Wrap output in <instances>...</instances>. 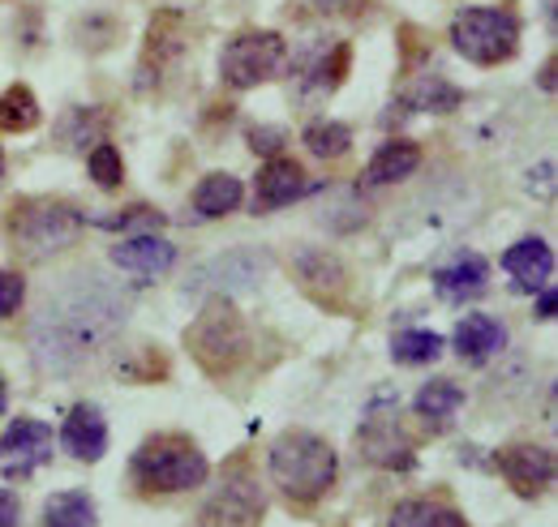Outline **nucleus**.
<instances>
[{"instance_id": "6e6552de", "label": "nucleus", "mask_w": 558, "mask_h": 527, "mask_svg": "<svg viewBox=\"0 0 558 527\" xmlns=\"http://www.w3.org/2000/svg\"><path fill=\"white\" fill-rule=\"evenodd\" d=\"M263 519H267L263 485L245 463H236L215 485V493H210L203 515H198V527H263Z\"/></svg>"}, {"instance_id": "39448f33", "label": "nucleus", "mask_w": 558, "mask_h": 527, "mask_svg": "<svg viewBox=\"0 0 558 527\" xmlns=\"http://www.w3.org/2000/svg\"><path fill=\"white\" fill-rule=\"evenodd\" d=\"M82 228H86V219L77 215V206L52 198L13 201L9 223H4L13 254L35 258V262L48 258V254H57V249H65V245H73L82 236Z\"/></svg>"}, {"instance_id": "7ed1b4c3", "label": "nucleus", "mask_w": 558, "mask_h": 527, "mask_svg": "<svg viewBox=\"0 0 558 527\" xmlns=\"http://www.w3.org/2000/svg\"><path fill=\"white\" fill-rule=\"evenodd\" d=\"M134 485L142 493H190L198 485H207L210 463L198 451L194 438L185 433H155L134 451Z\"/></svg>"}, {"instance_id": "1a4fd4ad", "label": "nucleus", "mask_w": 558, "mask_h": 527, "mask_svg": "<svg viewBox=\"0 0 558 527\" xmlns=\"http://www.w3.org/2000/svg\"><path fill=\"white\" fill-rule=\"evenodd\" d=\"M498 471L511 485L515 498H542L555 485V451L533 446V442H515L498 451Z\"/></svg>"}, {"instance_id": "cd10ccee", "label": "nucleus", "mask_w": 558, "mask_h": 527, "mask_svg": "<svg viewBox=\"0 0 558 527\" xmlns=\"http://www.w3.org/2000/svg\"><path fill=\"white\" fill-rule=\"evenodd\" d=\"M349 61H352V52H349V44H336V48H327L318 61H310V82L318 86V90H336L340 82H344V73H349Z\"/></svg>"}, {"instance_id": "c85d7f7f", "label": "nucleus", "mask_w": 558, "mask_h": 527, "mask_svg": "<svg viewBox=\"0 0 558 527\" xmlns=\"http://www.w3.org/2000/svg\"><path fill=\"white\" fill-rule=\"evenodd\" d=\"M86 168H90V176H95L99 189H117L121 176H125V163H121L117 146H108V142H99L95 150H86Z\"/></svg>"}, {"instance_id": "4468645a", "label": "nucleus", "mask_w": 558, "mask_h": 527, "mask_svg": "<svg viewBox=\"0 0 558 527\" xmlns=\"http://www.w3.org/2000/svg\"><path fill=\"white\" fill-rule=\"evenodd\" d=\"M61 446L82 463L104 459V451H108V425H104L99 407H90V403H77L73 407L70 416H65V425H61Z\"/></svg>"}, {"instance_id": "f257e3e1", "label": "nucleus", "mask_w": 558, "mask_h": 527, "mask_svg": "<svg viewBox=\"0 0 558 527\" xmlns=\"http://www.w3.org/2000/svg\"><path fill=\"white\" fill-rule=\"evenodd\" d=\"M121 296L108 292L99 283V274H90V283H77L70 292H61L48 309L39 327H52V334H39V352L48 365H73L86 352H95L112 330L121 327Z\"/></svg>"}, {"instance_id": "412c9836", "label": "nucleus", "mask_w": 558, "mask_h": 527, "mask_svg": "<svg viewBox=\"0 0 558 527\" xmlns=\"http://www.w3.org/2000/svg\"><path fill=\"white\" fill-rule=\"evenodd\" d=\"M241 181L236 176H228V172H210L203 176V185L194 189V206H198V215L203 219H223V215H232L236 206H241Z\"/></svg>"}, {"instance_id": "9d476101", "label": "nucleus", "mask_w": 558, "mask_h": 527, "mask_svg": "<svg viewBox=\"0 0 558 527\" xmlns=\"http://www.w3.org/2000/svg\"><path fill=\"white\" fill-rule=\"evenodd\" d=\"M292 270H296V279H301V287H305L318 305L344 309L349 287H352V274H349V266L340 262L336 254H327V249H301V254L292 258Z\"/></svg>"}, {"instance_id": "a211bd4d", "label": "nucleus", "mask_w": 558, "mask_h": 527, "mask_svg": "<svg viewBox=\"0 0 558 527\" xmlns=\"http://www.w3.org/2000/svg\"><path fill=\"white\" fill-rule=\"evenodd\" d=\"M486 279H489V266L482 254H460L456 262L434 270V287H438L442 301H469V296L486 292Z\"/></svg>"}, {"instance_id": "a878e982", "label": "nucleus", "mask_w": 558, "mask_h": 527, "mask_svg": "<svg viewBox=\"0 0 558 527\" xmlns=\"http://www.w3.org/2000/svg\"><path fill=\"white\" fill-rule=\"evenodd\" d=\"M301 142H305L310 155H318V159H340V155H349L352 130L349 125H340V121H314Z\"/></svg>"}, {"instance_id": "58836bf2", "label": "nucleus", "mask_w": 558, "mask_h": 527, "mask_svg": "<svg viewBox=\"0 0 558 527\" xmlns=\"http://www.w3.org/2000/svg\"><path fill=\"white\" fill-rule=\"evenodd\" d=\"M0 181H4V155H0Z\"/></svg>"}, {"instance_id": "72a5a7b5", "label": "nucleus", "mask_w": 558, "mask_h": 527, "mask_svg": "<svg viewBox=\"0 0 558 527\" xmlns=\"http://www.w3.org/2000/svg\"><path fill=\"white\" fill-rule=\"evenodd\" d=\"M17 524H22V502L9 489H0V527H17Z\"/></svg>"}, {"instance_id": "c756f323", "label": "nucleus", "mask_w": 558, "mask_h": 527, "mask_svg": "<svg viewBox=\"0 0 558 527\" xmlns=\"http://www.w3.org/2000/svg\"><path fill=\"white\" fill-rule=\"evenodd\" d=\"M99 228H108V232H155V228H163V215L150 210V206H130L112 219H99Z\"/></svg>"}, {"instance_id": "c9c22d12", "label": "nucleus", "mask_w": 558, "mask_h": 527, "mask_svg": "<svg viewBox=\"0 0 558 527\" xmlns=\"http://www.w3.org/2000/svg\"><path fill=\"white\" fill-rule=\"evenodd\" d=\"M542 86L555 90V61H546V69H542Z\"/></svg>"}, {"instance_id": "bb28decb", "label": "nucleus", "mask_w": 558, "mask_h": 527, "mask_svg": "<svg viewBox=\"0 0 558 527\" xmlns=\"http://www.w3.org/2000/svg\"><path fill=\"white\" fill-rule=\"evenodd\" d=\"M438 352H442V339L434 330H404L391 343V356L400 365H429V360H438Z\"/></svg>"}, {"instance_id": "e433bc0d", "label": "nucleus", "mask_w": 558, "mask_h": 527, "mask_svg": "<svg viewBox=\"0 0 558 527\" xmlns=\"http://www.w3.org/2000/svg\"><path fill=\"white\" fill-rule=\"evenodd\" d=\"M4 407H9V391H4V382H0V416H4Z\"/></svg>"}, {"instance_id": "5701e85b", "label": "nucleus", "mask_w": 558, "mask_h": 527, "mask_svg": "<svg viewBox=\"0 0 558 527\" xmlns=\"http://www.w3.org/2000/svg\"><path fill=\"white\" fill-rule=\"evenodd\" d=\"M44 527H95V498L82 489H65V493L48 498Z\"/></svg>"}, {"instance_id": "393cba45", "label": "nucleus", "mask_w": 558, "mask_h": 527, "mask_svg": "<svg viewBox=\"0 0 558 527\" xmlns=\"http://www.w3.org/2000/svg\"><path fill=\"white\" fill-rule=\"evenodd\" d=\"M460 99H464L460 86H451L447 77H425V82H417V86L404 95V103L417 108V112H456Z\"/></svg>"}, {"instance_id": "4be33fe9", "label": "nucleus", "mask_w": 558, "mask_h": 527, "mask_svg": "<svg viewBox=\"0 0 558 527\" xmlns=\"http://www.w3.org/2000/svg\"><path fill=\"white\" fill-rule=\"evenodd\" d=\"M460 403H464V391L451 382V378H434V382H425L413 399V407H417V416L425 420H434V425H447L456 412H460Z\"/></svg>"}, {"instance_id": "6ab92c4d", "label": "nucleus", "mask_w": 558, "mask_h": 527, "mask_svg": "<svg viewBox=\"0 0 558 527\" xmlns=\"http://www.w3.org/2000/svg\"><path fill=\"white\" fill-rule=\"evenodd\" d=\"M417 168H421V146L417 142L396 137V142H383V146H378V155H374L369 168H365V181H369V185H396V181L413 176Z\"/></svg>"}, {"instance_id": "f3484780", "label": "nucleus", "mask_w": 558, "mask_h": 527, "mask_svg": "<svg viewBox=\"0 0 558 527\" xmlns=\"http://www.w3.org/2000/svg\"><path fill=\"white\" fill-rule=\"evenodd\" d=\"M451 343H456V352H460L469 365H486L494 352L507 347V330H502L498 318H489V314H469V318L456 327Z\"/></svg>"}, {"instance_id": "2eb2a0df", "label": "nucleus", "mask_w": 558, "mask_h": 527, "mask_svg": "<svg viewBox=\"0 0 558 527\" xmlns=\"http://www.w3.org/2000/svg\"><path fill=\"white\" fill-rule=\"evenodd\" d=\"M305 194V168L288 155H271L258 172V210H279Z\"/></svg>"}, {"instance_id": "4c0bfd02", "label": "nucleus", "mask_w": 558, "mask_h": 527, "mask_svg": "<svg viewBox=\"0 0 558 527\" xmlns=\"http://www.w3.org/2000/svg\"><path fill=\"white\" fill-rule=\"evenodd\" d=\"M314 4H318V9H331V4H336V0H314Z\"/></svg>"}, {"instance_id": "f8f14e48", "label": "nucleus", "mask_w": 558, "mask_h": 527, "mask_svg": "<svg viewBox=\"0 0 558 527\" xmlns=\"http://www.w3.org/2000/svg\"><path fill=\"white\" fill-rule=\"evenodd\" d=\"M0 451L9 455V480H17V476H26L35 463L48 459V451H52V429H48L44 420L22 416V420H13V425L4 429Z\"/></svg>"}, {"instance_id": "20e7f679", "label": "nucleus", "mask_w": 558, "mask_h": 527, "mask_svg": "<svg viewBox=\"0 0 558 527\" xmlns=\"http://www.w3.org/2000/svg\"><path fill=\"white\" fill-rule=\"evenodd\" d=\"M185 347L203 365V373L228 378L250 356V327H245V318L236 314V305L228 296H215V301L203 305L194 327L185 330Z\"/></svg>"}, {"instance_id": "f03ea898", "label": "nucleus", "mask_w": 558, "mask_h": 527, "mask_svg": "<svg viewBox=\"0 0 558 527\" xmlns=\"http://www.w3.org/2000/svg\"><path fill=\"white\" fill-rule=\"evenodd\" d=\"M267 471H271V485H276L292 506H314L318 498L331 493L340 459H336L331 442H323L318 433L288 429V433H279L276 442H271Z\"/></svg>"}, {"instance_id": "423d86ee", "label": "nucleus", "mask_w": 558, "mask_h": 527, "mask_svg": "<svg viewBox=\"0 0 558 527\" xmlns=\"http://www.w3.org/2000/svg\"><path fill=\"white\" fill-rule=\"evenodd\" d=\"M451 44L473 65H502L520 48V22L511 9H464L451 22Z\"/></svg>"}, {"instance_id": "dca6fc26", "label": "nucleus", "mask_w": 558, "mask_h": 527, "mask_svg": "<svg viewBox=\"0 0 558 527\" xmlns=\"http://www.w3.org/2000/svg\"><path fill=\"white\" fill-rule=\"evenodd\" d=\"M361 459L404 471V467H413V442L404 438V429L396 420H374L369 429H361Z\"/></svg>"}, {"instance_id": "7c9ffc66", "label": "nucleus", "mask_w": 558, "mask_h": 527, "mask_svg": "<svg viewBox=\"0 0 558 527\" xmlns=\"http://www.w3.org/2000/svg\"><path fill=\"white\" fill-rule=\"evenodd\" d=\"M90 137H104V121H99L90 108L70 112V121H65V130H61V142H65L70 150H82Z\"/></svg>"}, {"instance_id": "ddd939ff", "label": "nucleus", "mask_w": 558, "mask_h": 527, "mask_svg": "<svg viewBox=\"0 0 558 527\" xmlns=\"http://www.w3.org/2000/svg\"><path fill=\"white\" fill-rule=\"evenodd\" d=\"M502 270L515 279L520 292H537V287H546L550 274H555V249H550L542 236H524V241H515V245L502 254Z\"/></svg>"}, {"instance_id": "0eeeda50", "label": "nucleus", "mask_w": 558, "mask_h": 527, "mask_svg": "<svg viewBox=\"0 0 558 527\" xmlns=\"http://www.w3.org/2000/svg\"><path fill=\"white\" fill-rule=\"evenodd\" d=\"M283 65H288V44L279 39L276 30H245L219 57L223 82L236 86V90H254V86L271 82V77L283 73Z\"/></svg>"}, {"instance_id": "9b49d317", "label": "nucleus", "mask_w": 558, "mask_h": 527, "mask_svg": "<svg viewBox=\"0 0 558 527\" xmlns=\"http://www.w3.org/2000/svg\"><path fill=\"white\" fill-rule=\"evenodd\" d=\"M112 262L134 279H159L177 262V245H168L159 232H138V236H125L121 245H112Z\"/></svg>"}, {"instance_id": "f704fd0d", "label": "nucleus", "mask_w": 558, "mask_h": 527, "mask_svg": "<svg viewBox=\"0 0 558 527\" xmlns=\"http://www.w3.org/2000/svg\"><path fill=\"white\" fill-rule=\"evenodd\" d=\"M555 309H558V292L546 283V287H542V301H537V318H542V322H550V318H555Z\"/></svg>"}, {"instance_id": "473e14b6", "label": "nucleus", "mask_w": 558, "mask_h": 527, "mask_svg": "<svg viewBox=\"0 0 558 527\" xmlns=\"http://www.w3.org/2000/svg\"><path fill=\"white\" fill-rule=\"evenodd\" d=\"M250 146H254L258 155H279L283 130H250Z\"/></svg>"}, {"instance_id": "aec40b11", "label": "nucleus", "mask_w": 558, "mask_h": 527, "mask_svg": "<svg viewBox=\"0 0 558 527\" xmlns=\"http://www.w3.org/2000/svg\"><path fill=\"white\" fill-rule=\"evenodd\" d=\"M387 527H469V519L438 498H404L391 511Z\"/></svg>"}, {"instance_id": "b1692460", "label": "nucleus", "mask_w": 558, "mask_h": 527, "mask_svg": "<svg viewBox=\"0 0 558 527\" xmlns=\"http://www.w3.org/2000/svg\"><path fill=\"white\" fill-rule=\"evenodd\" d=\"M39 125V99H35V90L31 86H9L4 95H0V130L9 133H26Z\"/></svg>"}, {"instance_id": "2f4dec72", "label": "nucleus", "mask_w": 558, "mask_h": 527, "mask_svg": "<svg viewBox=\"0 0 558 527\" xmlns=\"http://www.w3.org/2000/svg\"><path fill=\"white\" fill-rule=\"evenodd\" d=\"M22 296H26V279L13 274V270H0V318L17 314L22 309Z\"/></svg>"}]
</instances>
